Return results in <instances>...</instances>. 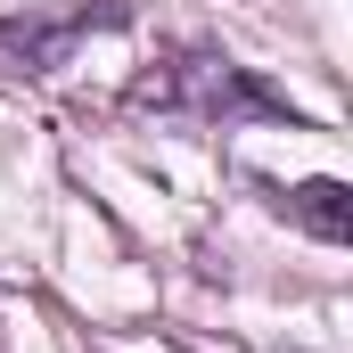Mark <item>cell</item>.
<instances>
[{
  "label": "cell",
  "mask_w": 353,
  "mask_h": 353,
  "mask_svg": "<svg viewBox=\"0 0 353 353\" xmlns=\"http://www.w3.org/2000/svg\"><path fill=\"white\" fill-rule=\"evenodd\" d=\"M132 107H157V115H189V123H296L288 90H271L255 66L222 58V50H181V58H157L140 83H132Z\"/></svg>",
  "instance_id": "cell-1"
},
{
  "label": "cell",
  "mask_w": 353,
  "mask_h": 353,
  "mask_svg": "<svg viewBox=\"0 0 353 353\" xmlns=\"http://www.w3.org/2000/svg\"><path fill=\"white\" fill-rule=\"evenodd\" d=\"M123 25V8H25V17H0V74H58L74 58L83 33Z\"/></svg>",
  "instance_id": "cell-2"
},
{
  "label": "cell",
  "mask_w": 353,
  "mask_h": 353,
  "mask_svg": "<svg viewBox=\"0 0 353 353\" xmlns=\"http://www.w3.org/2000/svg\"><path fill=\"white\" fill-rule=\"evenodd\" d=\"M271 205H279L296 230H312L321 247H345L353 239V189L345 181H296V189H271Z\"/></svg>",
  "instance_id": "cell-3"
}]
</instances>
